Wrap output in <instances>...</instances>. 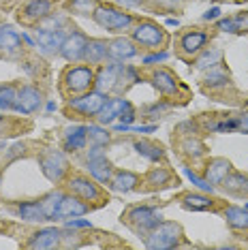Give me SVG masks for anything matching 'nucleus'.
Returning a JSON list of instances; mask_svg holds the SVG:
<instances>
[{"label": "nucleus", "mask_w": 248, "mask_h": 250, "mask_svg": "<svg viewBox=\"0 0 248 250\" xmlns=\"http://www.w3.org/2000/svg\"><path fill=\"white\" fill-rule=\"evenodd\" d=\"M43 105V92L37 86H24L18 90V99H15L13 111L21 113V116H30L41 109Z\"/></svg>", "instance_id": "obj_12"}, {"label": "nucleus", "mask_w": 248, "mask_h": 250, "mask_svg": "<svg viewBox=\"0 0 248 250\" xmlns=\"http://www.w3.org/2000/svg\"><path fill=\"white\" fill-rule=\"evenodd\" d=\"M88 144V126L86 124H75V126L64 128V139H62V147L64 152H80Z\"/></svg>", "instance_id": "obj_19"}, {"label": "nucleus", "mask_w": 248, "mask_h": 250, "mask_svg": "<svg viewBox=\"0 0 248 250\" xmlns=\"http://www.w3.org/2000/svg\"><path fill=\"white\" fill-rule=\"evenodd\" d=\"M178 201L182 203V208L193 209V212H207L216 206V199H210L201 192H184V195H180Z\"/></svg>", "instance_id": "obj_25"}, {"label": "nucleus", "mask_w": 248, "mask_h": 250, "mask_svg": "<svg viewBox=\"0 0 248 250\" xmlns=\"http://www.w3.org/2000/svg\"><path fill=\"white\" fill-rule=\"evenodd\" d=\"M92 208L94 206H90V201H83V199L75 197V195H64L56 218H80V216L88 214Z\"/></svg>", "instance_id": "obj_17"}, {"label": "nucleus", "mask_w": 248, "mask_h": 250, "mask_svg": "<svg viewBox=\"0 0 248 250\" xmlns=\"http://www.w3.org/2000/svg\"><path fill=\"white\" fill-rule=\"evenodd\" d=\"M135 150L139 152L144 158H148L152 163H159V161H165V147L156 141H150V139H139L135 141Z\"/></svg>", "instance_id": "obj_30"}, {"label": "nucleus", "mask_w": 248, "mask_h": 250, "mask_svg": "<svg viewBox=\"0 0 248 250\" xmlns=\"http://www.w3.org/2000/svg\"><path fill=\"white\" fill-rule=\"evenodd\" d=\"M131 39L137 43V47L144 49H159L169 43V35L152 20H142L137 26H133Z\"/></svg>", "instance_id": "obj_3"}, {"label": "nucleus", "mask_w": 248, "mask_h": 250, "mask_svg": "<svg viewBox=\"0 0 248 250\" xmlns=\"http://www.w3.org/2000/svg\"><path fill=\"white\" fill-rule=\"evenodd\" d=\"M69 32L64 30H47V28H39L37 30V45L45 47L47 52H60V45L64 43V39Z\"/></svg>", "instance_id": "obj_24"}, {"label": "nucleus", "mask_w": 248, "mask_h": 250, "mask_svg": "<svg viewBox=\"0 0 248 250\" xmlns=\"http://www.w3.org/2000/svg\"><path fill=\"white\" fill-rule=\"evenodd\" d=\"M137 56V43L133 39H124L118 37L114 41H109V58L116 62H124V60H131Z\"/></svg>", "instance_id": "obj_21"}, {"label": "nucleus", "mask_w": 248, "mask_h": 250, "mask_svg": "<svg viewBox=\"0 0 248 250\" xmlns=\"http://www.w3.org/2000/svg\"><path fill=\"white\" fill-rule=\"evenodd\" d=\"M223 188L229 192L231 197H244L248 199V175L240 171H231L227 178L223 180Z\"/></svg>", "instance_id": "obj_27"}, {"label": "nucleus", "mask_w": 248, "mask_h": 250, "mask_svg": "<svg viewBox=\"0 0 248 250\" xmlns=\"http://www.w3.org/2000/svg\"><path fill=\"white\" fill-rule=\"evenodd\" d=\"M182 235H184V231L178 223H165V220H161L154 229L148 231V235H145V246L154 248V250L176 248V246H180Z\"/></svg>", "instance_id": "obj_4"}, {"label": "nucleus", "mask_w": 248, "mask_h": 250, "mask_svg": "<svg viewBox=\"0 0 248 250\" xmlns=\"http://www.w3.org/2000/svg\"><path fill=\"white\" fill-rule=\"evenodd\" d=\"M97 0H69V11L73 15H92L97 9Z\"/></svg>", "instance_id": "obj_38"}, {"label": "nucleus", "mask_w": 248, "mask_h": 250, "mask_svg": "<svg viewBox=\"0 0 248 250\" xmlns=\"http://www.w3.org/2000/svg\"><path fill=\"white\" fill-rule=\"evenodd\" d=\"M165 58H167V54H165V52H161V54L148 56V58H145L144 62H145V64H150V62H161V60H165Z\"/></svg>", "instance_id": "obj_44"}, {"label": "nucleus", "mask_w": 248, "mask_h": 250, "mask_svg": "<svg viewBox=\"0 0 248 250\" xmlns=\"http://www.w3.org/2000/svg\"><path fill=\"white\" fill-rule=\"evenodd\" d=\"M118 2H120L122 7H139L144 0H118Z\"/></svg>", "instance_id": "obj_45"}, {"label": "nucleus", "mask_w": 248, "mask_h": 250, "mask_svg": "<svg viewBox=\"0 0 248 250\" xmlns=\"http://www.w3.org/2000/svg\"><path fill=\"white\" fill-rule=\"evenodd\" d=\"M207 41H210V32L201 30V28H186L178 39V52L182 58H195L206 49Z\"/></svg>", "instance_id": "obj_9"}, {"label": "nucleus", "mask_w": 248, "mask_h": 250, "mask_svg": "<svg viewBox=\"0 0 248 250\" xmlns=\"http://www.w3.org/2000/svg\"><path fill=\"white\" fill-rule=\"evenodd\" d=\"M180 150H182V154L186 158H193V161H199V158H204L206 156V146H204V141H199V139H195L193 135L190 137H186L182 144H180Z\"/></svg>", "instance_id": "obj_34"}, {"label": "nucleus", "mask_w": 248, "mask_h": 250, "mask_svg": "<svg viewBox=\"0 0 248 250\" xmlns=\"http://www.w3.org/2000/svg\"><path fill=\"white\" fill-rule=\"evenodd\" d=\"M173 2H176V0H173Z\"/></svg>", "instance_id": "obj_49"}, {"label": "nucleus", "mask_w": 248, "mask_h": 250, "mask_svg": "<svg viewBox=\"0 0 248 250\" xmlns=\"http://www.w3.org/2000/svg\"><path fill=\"white\" fill-rule=\"evenodd\" d=\"M184 173L188 175V180L193 182V184H195V186H197V188H199V190H204V192H212V190H214V186L210 184V182H207L206 178H199V175H197V173H193V171H190L188 167L184 169Z\"/></svg>", "instance_id": "obj_39"}, {"label": "nucleus", "mask_w": 248, "mask_h": 250, "mask_svg": "<svg viewBox=\"0 0 248 250\" xmlns=\"http://www.w3.org/2000/svg\"><path fill=\"white\" fill-rule=\"evenodd\" d=\"M18 216L21 220H28V223H41L45 218V212L39 201H24L18 206Z\"/></svg>", "instance_id": "obj_33"}, {"label": "nucleus", "mask_w": 248, "mask_h": 250, "mask_svg": "<svg viewBox=\"0 0 248 250\" xmlns=\"http://www.w3.org/2000/svg\"><path fill=\"white\" fill-rule=\"evenodd\" d=\"M150 82H152V86L165 96L178 94V90L182 88V83H180V79L176 77V73H171L169 69H165V66H159V69L152 71Z\"/></svg>", "instance_id": "obj_15"}, {"label": "nucleus", "mask_w": 248, "mask_h": 250, "mask_svg": "<svg viewBox=\"0 0 248 250\" xmlns=\"http://www.w3.org/2000/svg\"><path fill=\"white\" fill-rule=\"evenodd\" d=\"M62 199H64V192H62V190H52V192H47L45 197L39 199V203H41V208L45 212V218H47V220H56Z\"/></svg>", "instance_id": "obj_31"}, {"label": "nucleus", "mask_w": 248, "mask_h": 250, "mask_svg": "<svg viewBox=\"0 0 248 250\" xmlns=\"http://www.w3.org/2000/svg\"><path fill=\"white\" fill-rule=\"evenodd\" d=\"M218 30H225V32H238V24H235V20L233 18H229V20H221L216 24Z\"/></svg>", "instance_id": "obj_40"}, {"label": "nucleus", "mask_w": 248, "mask_h": 250, "mask_svg": "<svg viewBox=\"0 0 248 250\" xmlns=\"http://www.w3.org/2000/svg\"><path fill=\"white\" fill-rule=\"evenodd\" d=\"M122 220H126L135 231L148 233L163 220V214H161V209L150 208V206H133L122 214Z\"/></svg>", "instance_id": "obj_6"}, {"label": "nucleus", "mask_w": 248, "mask_h": 250, "mask_svg": "<svg viewBox=\"0 0 248 250\" xmlns=\"http://www.w3.org/2000/svg\"><path fill=\"white\" fill-rule=\"evenodd\" d=\"M18 99V88L11 86V83H0V111H11Z\"/></svg>", "instance_id": "obj_36"}, {"label": "nucleus", "mask_w": 248, "mask_h": 250, "mask_svg": "<svg viewBox=\"0 0 248 250\" xmlns=\"http://www.w3.org/2000/svg\"><path fill=\"white\" fill-rule=\"evenodd\" d=\"M223 60V52L216 47H210V49H204L201 54L195 56V66L197 69H212V66L221 64Z\"/></svg>", "instance_id": "obj_35"}, {"label": "nucleus", "mask_w": 248, "mask_h": 250, "mask_svg": "<svg viewBox=\"0 0 248 250\" xmlns=\"http://www.w3.org/2000/svg\"><path fill=\"white\" fill-rule=\"evenodd\" d=\"M66 229H92L90 220H66Z\"/></svg>", "instance_id": "obj_41"}, {"label": "nucleus", "mask_w": 248, "mask_h": 250, "mask_svg": "<svg viewBox=\"0 0 248 250\" xmlns=\"http://www.w3.org/2000/svg\"><path fill=\"white\" fill-rule=\"evenodd\" d=\"M107 94H101L97 90H90L80 96H71L64 105V111L69 116H82V118H94L101 111V107L105 105Z\"/></svg>", "instance_id": "obj_5"}, {"label": "nucleus", "mask_w": 248, "mask_h": 250, "mask_svg": "<svg viewBox=\"0 0 248 250\" xmlns=\"http://www.w3.org/2000/svg\"><path fill=\"white\" fill-rule=\"evenodd\" d=\"M0 147H4V144H0Z\"/></svg>", "instance_id": "obj_46"}, {"label": "nucleus", "mask_w": 248, "mask_h": 250, "mask_svg": "<svg viewBox=\"0 0 248 250\" xmlns=\"http://www.w3.org/2000/svg\"><path fill=\"white\" fill-rule=\"evenodd\" d=\"M231 83V79H229V73L223 69V66H212L210 71L206 73V77H204V86L206 88H210V90H218V88H227Z\"/></svg>", "instance_id": "obj_32"}, {"label": "nucleus", "mask_w": 248, "mask_h": 250, "mask_svg": "<svg viewBox=\"0 0 248 250\" xmlns=\"http://www.w3.org/2000/svg\"><path fill=\"white\" fill-rule=\"evenodd\" d=\"M0 120H2V116H0Z\"/></svg>", "instance_id": "obj_48"}, {"label": "nucleus", "mask_w": 248, "mask_h": 250, "mask_svg": "<svg viewBox=\"0 0 248 250\" xmlns=\"http://www.w3.org/2000/svg\"><path fill=\"white\" fill-rule=\"evenodd\" d=\"M223 216L227 220V225L235 231H248V209L238 208V206H225Z\"/></svg>", "instance_id": "obj_28"}, {"label": "nucleus", "mask_w": 248, "mask_h": 250, "mask_svg": "<svg viewBox=\"0 0 248 250\" xmlns=\"http://www.w3.org/2000/svg\"><path fill=\"white\" fill-rule=\"evenodd\" d=\"M54 0H28L20 11V21H24L28 26H35L39 21H43L47 15H52Z\"/></svg>", "instance_id": "obj_14"}, {"label": "nucleus", "mask_w": 248, "mask_h": 250, "mask_svg": "<svg viewBox=\"0 0 248 250\" xmlns=\"http://www.w3.org/2000/svg\"><path fill=\"white\" fill-rule=\"evenodd\" d=\"M107 58H109V43H107L105 39H88L83 60H86L90 66H97V64H103Z\"/></svg>", "instance_id": "obj_23"}, {"label": "nucleus", "mask_w": 248, "mask_h": 250, "mask_svg": "<svg viewBox=\"0 0 248 250\" xmlns=\"http://www.w3.org/2000/svg\"><path fill=\"white\" fill-rule=\"evenodd\" d=\"M233 171V165H231L227 158H210L206 163V171H204V178L210 182L212 186H221L223 180Z\"/></svg>", "instance_id": "obj_18"}, {"label": "nucleus", "mask_w": 248, "mask_h": 250, "mask_svg": "<svg viewBox=\"0 0 248 250\" xmlns=\"http://www.w3.org/2000/svg\"><path fill=\"white\" fill-rule=\"evenodd\" d=\"M39 165H41L43 175L54 184H60L69 178V161L60 150H45L39 156Z\"/></svg>", "instance_id": "obj_7"}, {"label": "nucleus", "mask_w": 248, "mask_h": 250, "mask_svg": "<svg viewBox=\"0 0 248 250\" xmlns=\"http://www.w3.org/2000/svg\"><path fill=\"white\" fill-rule=\"evenodd\" d=\"M21 41H24V39H21L15 30H11L9 26L0 28V54H4V56L18 54L21 49Z\"/></svg>", "instance_id": "obj_29"}, {"label": "nucleus", "mask_w": 248, "mask_h": 250, "mask_svg": "<svg viewBox=\"0 0 248 250\" xmlns=\"http://www.w3.org/2000/svg\"><path fill=\"white\" fill-rule=\"evenodd\" d=\"M218 15H221V9H218V7H214V9H210V11H206L204 20H206V21H210V20H216Z\"/></svg>", "instance_id": "obj_43"}, {"label": "nucleus", "mask_w": 248, "mask_h": 250, "mask_svg": "<svg viewBox=\"0 0 248 250\" xmlns=\"http://www.w3.org/2000/svg\"><path fill=\"white\" fill-rule=\"evenodd\" d=\"M92 20L97 21L101 28H105L107 32H124L131 30L135 24V18L131 13H124L122 9L111 7V4H97L92 13Z\"/></svg>", "instance_id": "obj_2"}, {"label": "nucleus", "mask_w": 248, "mask_h": 250, "mask_svg": "<svg viewBox=\"0 0 248 250\" xmlns=\"http://www.w3.org/2000/svg\"><path fill=\"white\" fill-rule=\"evenodd\" d=\"M128 107H133L131 101L120 99V96H111V99L105 101V105L101 107V111L97 113V120H99V124L107 126V124H111L116 118H120V113L126 111Z\"/></svg>", "instance_id": "obj_16"}, {"label": "nucleus", "mask_w": 248, "mask_h": 250, "mask_svg": "<svg viewBox=\"0 0 248 250\" xmlns=\"http://www.w3.org/2000/svg\"><path fill=\"white\" fill-rule=\"evenodd\" d=\"M238 118H240V130H244V133H248V111L238 113Z\"/></svg>", "instance_id": "obj_42"}, {"label": "nucleus", "mask_w": 248, "mask_h": 250, "mask_svg": "<svg viewBox=\"0 0 248 250\" xmlns=\"http://www.w3.org/2000/svg\"><path fill=\"white\" fill-rule=\"evenodd\" d=\"M86 169L90 171V175H92L94 180L103 182V184H109L111 175H114V171H116L111 161L105 156L103 146H92L86 152Z\"/></svg>", "instance_id": "obj_8"}, {"label": "nucleus", "mask_w": 248, "mask_h": 250, "mask_svg": "<svg viewBox=\"0 0 248 250\" xmlns=\"http://www.w3.org/2000/svg\"><path fill=\"white\" fill-rule=\"evenodd\" d=\"M171 182H173V173L167 167H152L144 178V184H148L150 190L167 188V186H171Z\"/></svg>", "instance_id": "obj_26"}, {"label": "nucleus", "mask_w": 248, "mask_h": 250, "mask_svg": "<svg viewBox=\"0 0 248 250\" xmlns=\"http://www.w3.org/2000/svg\"><path fill=\"white\" fill-rule=\"evenodd\" d=\"M244 208H246V209H248V203H246V206H244Z\"/></svg>", "instance_id": "obj_47"}, {"label": "nucleus", "mask_w": 248, "mask_h": 250, "mask_svg": "<svg viewBox=\"0 0 248 250\" xmlns=\"http://www.w3.org/2000/svg\"><path fill=\"white\" fill-rule=\"evenodd\" d=\"M88 139L94 146H107L111 141V135L107 133V128H103V124H90L88 126Z\"/></svg>", "instance_id": "obj_37"}, {"label": "nucleus", "mask_w": 248, "mask_h": 250, "mask_svg": "<svg viewBox=\"0 0 248 250\" xmlns=\"http://www.w3.org/2000/svg\"><path fill=\"white\" fill-rule=\"evenodd\" d=\"M94 88V69L86 64H75L69 66L62 73L60 79V90L64 96H80L83 92H90Z\"/></svg>", "instance_id": "obj_1"}, {"label": "nucleus", "mask_w": 248, "mask_h": 250, "mask_svg": "<svg viewBox=\"0 0 248 250\" xmlns=\"http://www.w3.org/2000/svg\"><path fill=\"white\" fill-rule=\"evenodd\" d=\"M66 182V188L71 190V195L83 199V201H105V195L101 190L99 184H94L88 175H82V173H73L64 180Z\"/></svg>", "instance_id": "obj_10"}, {"label": "nucleus", "mask_w": 248, "mask_h": 250, "mask_svg": "<svg viewBox=\"0 0 248 250\" xmlns=\"http://www.w3.org/2000/svg\"><path fill=\"white\" fill-rule=\"evenodd\" d=\"M86 45H88V37L83 35L82 30H77V28H73V30L66 35L64 39V43L60 45V56L64 60H69V62H80L83 60V54H86Z\"/></svg>", "instance_id": "obj_11"}, {"label": "nucleus", "mask_w": 248, "mask_h": 250, "mask_svg": "<svg viewBox=\"0 0 248 250\" xmlns=\"http://www.w3.org/2000/svg\"><path fill=\"white\" fill-rule=\"evenodd\" d=\"M139 184H144L142 175L133 173V171H126V169H120V171H114L109 180V186L118 192H131L135 188H139Z\"/></svg>", "instance_id": "obj_22"}, {"label": "nucleus", "mask_w": 248, "mask_h": 250, "mask_svg": "<svg viewBox=\"0 0 248 250\" xmlns=\"http://www.w3.org/2000/svg\"><path fill=\"white\" fill-rule=\"evenodd\" d=\"M118 79H120V62H109V64H101L99 71L94 73V90L101 94H111L118 88Z\"/></svg>", "instance_id": "obj_13"}, {"label": "nucleus", "mask_w": 248, "mask_h": 250, "mask_svg": "<svg viewBox=\"0 0 248 250\" xmlns=\"http://www.w3.org/2000/svg\"><path fill=\"white\" fill-rule=\"evenodd\" d=\"M60 244H62V231L56 229V227H47V229L32 233L26 246L28 248H56Z\"/></svg>", "instance_id": "obj_20"}]
</instances>
